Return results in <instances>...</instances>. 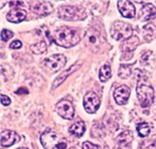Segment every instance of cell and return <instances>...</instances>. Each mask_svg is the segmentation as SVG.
I'll return each mask as SVG.
<instances>
[{
	"mask_svg": "<svg viewBox=\"0 0 156 149\" xmlns=\"http://www.w3.org/2000/svg\"><path fill=\"white\" fill-rule=\"evenodd\" d=\"M51 36L56 44L67 48H73L81 41L79 32L76 29L68 27V26H62V27L55 29Z\"/></svg>",
	"mask_w": 156,
	"mask_h": 149,
	"instance_id": "1",
	"label": "cell"
},
{
	"mask_svg": "<svg viewBox=\"0 0 156 149\" xmlns=\"http://www.w3.org/2000/svg\"><path fill=\"white\" fill-rule=\"evenodd\" d=\"M41 142L44 149H67L68 147L67 139L52 129H48L41 134Z\"/></svg>",
	"mask_w": 156,
	"mask_h": 149,
	"instance_id": "2",
	"label": "cell"
},
{
	"mask_svg": "<svg viewBox=\"0 0 156 149\" xmlns=\"http://www.w3.org/2000/svg\"><path fill=\"white\" fill-rule=\"evenodd\" d=\"M58 17L65 20H83L87 17V12L82 6L75 5H62L58 7Z\"/></svg>",
	"mask_w": 156,
	"mask_h": 149,
	"instance_id": "3",
	"label": "cell"
},
{
	"mask_svg": "<svg viewBox=\"0 0 156 149\" xmlns=\"http://www.w3.org/2000/svg\"><path fill=\"white\" fill-rule=\"evenodd\" d=\"M136 92H137L138 100L140 102V105L143 108L149 107L154 100V90L147 83L139 82L136 88Z\"/></svg>",
	"mask_w": 156,
	"mask_h": 149,
	"instance_id": "4",
	"label": "cell"
},
{
	"mask_svg": "<svg viewBox=\"0 0 156 149\" xmlns=\"http://www.w3.org/2000/svg\"><path fill=\"white\" fill-rule=\"evenodd\" d=\"M110 32L112 37L116 41H127L132 37L133 29L128 23L123 21H115L111 25Z\"/></svg>",
	"mask_w": 156,
	"mask_h": 149,
	"instance_id": "5",
	"label": "cell"
},
{
	"mask_svg": "<svg viewBox=\"0 0 156 149\" xmlns=\"http://www.w3.org/2000/svg\"><path fill=\"white\" fill-rule=\"evenodd\" d=\"M67 59L64 55H54L45 59L44 62V68L51 73H55L65 67Z\"/></svg>",
	"mask_w": 156,
	"mask_h": 149,
	"instance_id": "6",
	"label": "cell"
},
{
	"mask_svg": "<svg viewBox=\"0 0 156 149\" xmlns=\"http://www.w3.org/2000/svg\"><path fill=\"white\" fill-rule=\"evenodd\" d=\"M55 111L62 118L71 120L74 118L75 108L71 101L69 100H61L55 105Z\"/></svg>",
	"mask_w": 156,
	"mask_h": 149,
	"instance_id": "7",
	"label": "cell"
},
{
	"mask_svg": "<svg viewBox=\"0 0 156 149\" xmlns=\"http://www.w3.org/2000/svg\"><path fill=\"white\" fill-rule=\"evenodd\" d=\"M101 105V101L99 96L94 92H89L84 97V108L87 113L94 114L97 112Z\"/></svg>",
	"mask_w": 156,
	"mask_h": 149,
	"instance_id": "8",
	"label": "cell"
},
{
	"mask_svg": "<svg viewBox=\"0 0 156 149\" xmlns=\"http://www.w3.org/2000/svg\"><path fill=\"white\" fill-rule=\"evenodd\" d=\"M31 11L37 14L39 16H45L51 14L54 10V6L51 2H45V1H41V2H35L34 4L30 5Z\"/></svg>",
	"mask_w": 156,
	"mask_h": 149,
	"instance_id": "9",
	"label": "cell"
},
{
	"mask_svg": "<svg viewBox=\"0 0 156 149\" xmlns=\"http://www.w3.org/2000/svg\"><path fill=\"white\" fill-rule=\"evenodd\" d=\"M86 39L88 41V45L93 51H98L102 46V35L96 29H90L86 36Z\"/></svg>",
	"mask_w": 156,
	"mask_h": 149,
	"instance_id": "10",
	"label": "cell"
},
{
	"mask_svg": "<svg viewBox=\"0 0 156 149\" xmlns=\"http://www.w3.org/2000/svg\"><path fill=\"white\" fill-rule=\"evenodd\" d=\"M118 9L120 11L121 15L126 18H133L135 16V6L131 1L127 0H120L117 2Z\"/></svg>",
	"mask_w": 156,
	"mask_h": 149,
	"instance_id": "11",
	"label": "cell"
},
{
	"mask_svg": "<svg viewBox=\"0 0 156 149\" xmlns=\"http://www.w3.org/2000/svg\"><path fill=\"white\" fill-rule=\"evenodd\" d=\"M131 90L130 88L125 85H122L118 87L114 92V99L118 105H125L128 102V99L130 97Z\"/></svg>",
	"mask_w": 156,
	"mask_h": 149,
	"instance_id": "12",
	"label": "cell"
},
{
	"mask_svg": "<svg viewBox=\"0 0 156 149\" xmlns=\"http://www.w3.org/2000/svg\"><path fill=\"white\" fill-rule=\"evenodd\" d=\"M20 140V136L14 131L4 130L1 132V145L2 147H10Z\"/></svg>",
	"mask_w": 156,
	"mask_h": 149,
	"instance_id": "13",
	"label": "cell"
},
{
	"mask_svg": "<svg viewBox=\"0 0 156 149\" xmlns=\"http://www.w3.org/2000/svg\"><path fill=\"white\" fill-rule=\"evenodd\" d=\"M81 66H82V62H76V64L73 65L71 68L68 69H66V71L62 73V74L59 75L58 77L54 81V84H52V88H51L52 90H54V89H55V88H58V86H61L62 83H64L66 80H67L68 77H69V76H71L73 73H75L76 71H77V69L80 67H81Z\"/></svg>",
	"mask_w": 156,
	"mask_h": 149,
	"instance_id": "14",
	"label": "cell"
},
{
	"mask_svg": "<svg viewBox=\"0 0 156 149\" xmlns=\"http://www.w3.org/2000/svg\"><path fill=\"white\" fill-rule=\"evenodd\" d=\"M156 16V7L153 4H145L141 8L140 13H139V18L143 21H148L153 19Z\"/></svg>",
	"mask_w": 156,
	"mask_h": 149,
	"instance_id": "15",
	"label": "cell"
},
{
	"mask_svg": "<svg viewBox=\"0 0 156 149\" xmlns=\"http://www.w3.org/2000/svg\"><path fill=\"white\" fill-rule=\"evenodd\" d=\"M25 17H26V11L23 10V9H17V8L12 9L6 15V19L9 22L12 23L21 22L22 20H24Z\"/></svg>",
	"mask_w": 156,
	"mask_h": 149,
	"instance_id": "16",
	"label": "cell"
},
{
	"mask_svg": "<svg viewBox=\"0 0 156 149\" xmlns=\"http://www.w3.org/2000/svg\"><path fill=\"white\" fill-rule=\"evenodd\" d=\"M139 44V39L137 36H132L129 39H127L125 42H123L122 44V51L123 54H126V52H130V54H133L134 49L137 48V45Z\"/></svg>",
	"mask_w": 156,
	"mask_h": 149,
	"instance_id": "17",
	"label": "cell"
},
{
	"mask_svg": "<svg viewBox=\"0 0 156 149\" xmlns=\"http://www.w3.org/2000/svg\"><path fill=\"white\" fill-rule=\"evenodd\" d=\"M85 130H86L85 122L82 120L74 123L69 129V133H71L73 136H76V137H82L85 133Z\"/></svg>",
	"mask_w": 156,
	"mask_h": 149,
	"instance_id": "18",
	"label": "cell"
},
{
	"mask_svg": "<svg viewBox=\"0 0 156 149\" xmlns=\"http://www.w3.org/2000/svg\"><path fill=\"white\" fill-rule=\"evenodd\" d=\"M136 130H137V133L140 137H147L149 134H150L151 128L149 126L148 123L146 122H141L137 125L136 127Z\"/></svg>",
	"mask_w": 156,
	"mask_h": 149,
	"instance_id": "19",
	"label": "cell"
},
{
	"mask_svg": "<svg viewBox=\"0 0 156 149\" xmlns=\"http://www.w3.org/2000/svg\"><path fill=\"white\" fill-rule=\"evenodd\" d=\"M112 72H111V68L110 66L105 65L103 66L100 69V74H99V78H100L101 82H107L109 79L111 78Z\"/></svg>",
	"mask_w": 156,
	"mask_h": 149,
	"instance_id": "20",
	"label": "cell"
},
{
	"mask_svg": "<svg viewBox=\"0 0 156 149\" xmlns=\"http://www.w3.org/2000/svg\"><path fill=\"white\" fill-rule=\"evenodd\" d=\"M46 48H48V44H46L45 41H39L37 44H34L30 46L31 51L35 55L44 54V52L46 51Z\"/></svg>",
	"mask_w": 156,
	"mask_h": 149,
	"instance_id": "21",
	"label": "cell"
},
{
	"mask_svg": "<svg viewBox=\"0 0 156 149\" xmlns=\"http://www.w3.org/2000/svg\"><path fill=\"white\" fill-rule=\"evenodd\" d=\"M132 139H133V135H132L131 132L130 131H125V132H123V133H121L120 135H119L118 142L122 145H125V144L130 143Z\"/></svg>",
	"mask_w": 156,
	"mask_h": 149,
	"instance_id": "22",
	"label": "cell"
},
{
	"mask_svg": "<svg viewBox=\"0 0 156 149\" xmlns=\"http://www.w3.org/2000/svg\"><path fill=\"white\" fill-rule=\"evenodd\" d=\"M119 77L122 79H127L131 75V65H121L118 71Z\"/></svg>",
	"mask_w": 156,
	"mask_h": 149,
	"instance_id": "23",
	"label": "cell"
},
{
	"mask_svg": "<svg viewBox=\"0 0 156 149\" xmlns=\"http://www.w3.org/2000/svg\"><path fill=\"white\" fill-rule=\"evenodd\" d=\"M144 31H145V32H147V31H148V34H145L146 38H147L148 36H149V39H148V41H151V39H153V38H154V35H155V32H156V29H155V26H154V25L148 24V25L144 26Z\"/></svg>",
	"mask_w": 156,
	"mask_h": 149,
	"instance_id": "24",
	"label": "cell"
},
{
	"mask_svg": "<svg viewBox=\"0 0 156 149\" xmlns=\"http://www.w3.org/2000/svg\"><path fill=\"white\" fill-rule=\"evenodd\" d=\"M13 36V32L11 30H8V29H3L1 31V39L3 41H9Z\"/></svg>",
	"mask_w": 156,
	"mask_h": 149,
	"instance_id": "25",
	"label": "cell"
},
{
	"mask_svg": "<svg viewBox=\"0 0 156 149\" xmlns=\"http://www.w3.org/2000/svg\"><path fill=\"white\" fill-rule=\"evenodd\" d=\"M83 149H99V146L98 145H95L91 143V142H85L84 144H83Z\"/></svg>",
	"mask_w": 156,
	"mask_h": 149,
	"instance_id": "26",
	"label": "cell"
},
{
	"mask_svg": "<svg viewBox=\"0 0 156 149\" xmlns=\"http://www.w3.org/2000/svg\"><path fill=\"white\" fill-rule=\"evenodd\" d=\"M1 103H2V105H4V106H8V105H10L11 100H10V98H9L8 96L2 94L1 95Z\"/></svg>",
	"mask_w": 156,
	"mask_h": 149,
	"instance_id": "27",
	"label": "cell"
},
{
	"mask_svg": "<svg viewBox=\"0 0 156 149\" xmlns=\"http://www.w3.org/2000/svg\"><path fill=\"white\" fill-rule=\"evenodd\" d=\"M22 46V42L20 41H14L10 44V48L12 49H18Z\"/></svg>",
	"mask_w": 156,
	"mask_h": 149,
	"instance_id": "28",
	"label": "cell"
},
{
	"mask_svg": "<svg viewBox=\"0 0 156 149\" xmlns=\"http://www.w3.org/2000/svg\"><path fill=\"white\" fill-rule=\"evenodd\" d=\"M16 94H28V90L27 89H24V88H20L16 91Z\"/></svg>",
	"mask_w": 156,
	"mask_h": 149,
	"instance_id": "29",
	"label": "cell"
},
{
	"mask_svg": "<svg viewBox=\"0 0 156 149\" xmlns=\"http://www.w3.org/2000/svg\"><path fill=\"white\" fill-rule=\"evenodd\" d=\"M17 149H27V148H17Z\"/></svg>",
	"mask_w": 156,
	"mask_h": 149,
	"instance_id": "30",
	"label": "cell"
},
{
	"mask_svg": "<svg viewBox=\"0 0 156 149\" xmlns=\"http://www.w3.org/2000/svg\"><path fill=\"white\" fill-rule=\"evenodd\" d=\"M69 149H76V148H69Z\"/></svg>",
	"mask_w": 156,
	"mask_h": 149,
	"instance_id": "31",
	"label": "cell"
}]
</instances>
